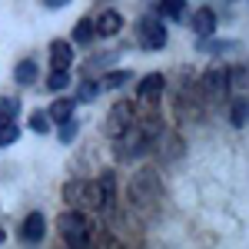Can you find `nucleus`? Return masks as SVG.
<instances>
[{
    "label": "nucleus",
    "mask_w": 249,
    "mask_h": 249,
    "mask_svg": "<svg viewBox=\"0 0 249 249\" xmlns=\"http://www.w3.org/2000/svg\"><path fill=\"white\" fill-rule=\"evenodd\" d=\"M130 203L136 213L143 216H156L160 203H163V179L153 166H140L130 179Z\"/></svg>",
    "instance_id": "obj_1"
},
{
    "label": "nucleus",
    "mask_w": 249,
    "mask_h": 249,
    "mask_svg": "<svg viewBox=\"0 0 249 249\" xmlns=\"http://www.w3.org/2000/svg\"><path fill=\"white\" fill-rule=\"evenodd\" d=\"M150 146H153V136L146 133L140 123H130L126 130L120 136H113V153L116 160H123V163H130V160H140V156H146L150 153Z\"/></svg>",
    "instance_id": "obj_2"
},
{
    "label": "nucleus",
    "mask_w": 249,
    "mask_h": 249,
    "mask_svg": "<svg viewBox=\"0 0 249 249\" xmlns=\"http://www.w3.org/2000/svg\"><path fill=\"white\" fill-rule=\"evenodd\" d=\"M57 230H60V236H63L67 246H90V243H93V236H90V219H87L83 210H73V206H70V210L57 219Z\"/></svg>",
    "instance_id": "obj_3"
},
{
    "label": "nucleus",
    "mask_w": 249,
    "mask_h": 249,
    "mask_svg": "<svg viewBox=\"0 0 249 249\" xmlns=\"http://www.w3.org/2000/svg\"><path fill=\"white\" fill-rule=\"evenodd\" d=\"M196 90H199V100H203V107H219L226 96H230V83H226V70L223 67H210L199 83H196Z\"/></svg>",
    "instance_id": "obj_4"
},
{
    "label": "nucleus",
    "mask_w": 249,
    "mask_h": 249,
    "mask_svg": "<svg viewBox=\"0 0 249 249\" xmlns=\"http://www.w3.org/2000/svg\"><path fill=\"white\" fill-rule=\"evenodd\" d=\"M163 87H166V77L163 73H146V77L140 80V87H136V113H153L156 107H160V96H163Z\"/></svg>",
    "instance_id": "obj_5"
},
{
    "label": "nucleus",
    "mask_w": 249,
    "mask_h": 249,
    "mask_svg": "<svg viewBox=\"0 0 249 249\" xmlns=\"http://www.w3.org/2000/svg\"><path fill=\"white\" fill-rule=\"evenodd\" d=\"M63 199L73 210H100V193H96V183L90 179H70L63 186Z\"/></svg>",
    "instance_id": "obj_6"
},
{
    "label": "nucleus",
    "mask_w": 249,
    "mask_h": 249,
    "mask_svg": "<svg viewBox=\"0 0 249 249\" xmlns=\"http://www.w3.org/2000/svg\"><path fill=\"white\" fill-rule=\"evenodd\" d=\"M136 37H140V47L143 50H163L166 47V23L156 14H146V17L136 20Z\"/></svg>",
    "instance_id": "obj_7"
},
{
    "label": "nucleus",
    "mask_w": 249,
    "mask_h": 249,
    "mask_svg": "<svg viewBox=\"0 0 249 249\" xmlns=\"http://www.w3.org/2000/svg\"><path fill=\"white\" fill-rule=\"evenodd\" d=\"M203 100H199V90H196V83L186 80L183 87H179V93H176V116L179 120H186V123H196L199 116H203Z\"/></svg>",
    "instance_id": "obj_8"
},
{
    "label": "nucleus",
    "mask_w": 249,
    "mask_h": 249,
    "mask_svg": "<svg viewBox=\"0 0 249 249\" xmlns=\"http://www.w3.org/2000/svg\"><path fill=\"white\" fill-rule=\"evenodd\" d=\"M136 120V107L130 103V100H120V103H113L110 107V116H107V136L113 140V136H120L130 123Z\"/></svg>",
    "instance_id": "obj_9"
},
{
    "label": "nucleus",
    "mask_w": 249,
    "mask_h": 249,
    "mask_svg": "<svg viewBox=\"0 0 249 249\" xmlns=\"http://www.w3.org/2000/svg\"><path fill=\"white\" fill-rule=\"evenodd\" d=\"M150 153H156L163 163H173L176 156H183V140L176 133H156V140H153V146H150Z\"/></svg>",
    "instance_id": "obj_10"
},
{
    "label": "nucleus",
    "mask_w": 249,
    "mask_h": 249,
    "mask_svg": "<svg viewBox=\"0 0 249 249\" xmlns=\"http://www.w3.org/2000/svg\"><path fill=\"white\" fill-rule=\"evenodd\" d=\"M43 236H47V219H43V213H30V216L23 219V226H20V243L37 246V243H43Z\"/></svg>",
    "instance_id": "obj_11"
},
{
    "label": "nucleus",
    "mask_w": 249,
    "mask_h": 249,
    "mask_svg": "<svg viewBox=\"0 0 249 249\" xmlns=\"http://www.w3.org/2000/svg\"><path fill=\"white\" fill-rule=\"evenodd\" d=\"M96 193H100V210L113 213V203H116V176L113 173H103L96 179Z\"/></svg>",
    "instance_id": "obj_12"
},
{
    "label": "nucleus",
    "mask_w": 249,
    "mask_h": 249,
    "mask_svg": "<svg viewBox=\"0 0 249 249\" xmlns=\"http://www.w3.org/2000/svg\"><path fill=\"white\" fill-rule=\"evenodd\" d=\"M93 30L100 34V37H116V34L123 30V17H120L116 10H103V14L96 17Z\"/></svg>",
    "instance_id": "obj_13"
},
{
    "label": "nucleus",
    "mask_w": 249,
    "mask_h": 249,
    "mask_svg": "<svg viewBox=\"0 0 249 249\" xmlns=\"http://www.w3.org/2000/svg\"><path fill=\"white\" fill-rule=\"evenodd\" d=\"M193 34H199V40L216 34V14H213L210 7H199L193 14Z\"/></svg>",
    "instance_id": "obj_14"
},
{
    "label": "nucleus",
    "mask_w": 249,
    "mask_h": 249,
    "mask_svg": "<svg viewBox=\"0 0 249 249\" xmlns=\"http://www.w3.org/2000/svg\"><path fill=\"white\" fill-rule=\"evenodd\" d=\"M50 63H53V70H70V63H73V50H70V43L53 40V43H50Z\"/></svg>",
    "instance_id": "obj_15"
},
{
    "label": "nucleus",
    "mask_w": 249,
    "mask_h": 249,
    "mask_svg": "<svg viewBox=\"0 0 249 249\" xmlns=\"http://www.w3.org/2000/svg\"><path fill=\"white\" fill-rule=\"evenodd\" d=\"M199 50H203V53H213V57H223V53H236V50H239V43H236V40L203 37V40H199Z\"/></svg>",
    "instance_id": "obj_16"
},
{
    "label": "nucleus",
    "mask_w": 249,
    "mask_h": 249,
    "mask_svg": "<svg viewBox=\"0 0 249 249\" xmlns=\"http://www.w3.org/2000/svg\"><path fill=\"white\" fill-rule=\"evenodd\" d=\"M73 110H77V100H57V103L50 107L47 120H53V123H63V120H70V116H73Z\"/></svg>",
    "instance_id": "obj_17"
},
{
    "label": "nucleus",
    "mask_w": 249,
    "mask_h": 249,
    "mask_svg": "<svg viewBox=\"0 0 249 249\" xmlns=\"http://www.w3.org/2000/svg\"><path fill=\"white\" fill-rule=\"evenodd\" d=\"M160 17L166 20H183V10H186V0H160Z\"/></svg>",
    "instance_id": "obj_18"
},
{
    "label": "nucleus",
    "mask_w": 249,
    "mask_h": 249,
    "mask_svg": "<svg viewBox=\"0 0 249 249\" xmlns=\"http://www.w3.org/2000/svg\"><path fill=\"white\" fill-rule=\"evenodd\" d=\"M130 80H133L130 70H110V73H103V83H100V87H103V90H116V87H126Z\"/></svg>",
    "instance_id": "obj_19"
},
{
    "label": "nucleus",
    "mask_w": 249,
    "mask_h": 249,
    "mask_svg": "<svg viewBox=\"0 0 249 249\" xmlns=\"http://www.w3.org/2000/svg\"><path fill=\"white\" fill-rule=\"evenodd\" d=\"M14 77H17V83H23V87L34 83V80H37V63H34V60H20L17 70H14Z\"/></svg>",
    "instance_id": "obj_20"
},
{
    "label": "nucleus",
    "mask_w": 249,
    "mask_h": 249,
    "mask_svg": "<svg viewBox=\"0 0 249 249\" xmlns=\"http://www.w3.org/2000/svg\"><path fill=\"white\" fill-rule=\"evenodd\" d=\"M73 37H77V43H83V47H87V43H93V37H96V30H93V20H80L77 27H73Z\"/></svg>",
    "instance_id": "obj_21"
},
{
    "label": "nucleus",
    "mask_w": 249,
    "mask_h": 249,
    "mask_svg": "<svg viewBox=\"0 0 249 249\" xmlns=\"http://www.w3.org/2000/svg\"><path fill=\"white\" fill-rule=\"evenodd\" d=\"M246 96H239V100H236V103H232V110H230V123L232 126H236V130H243V126H246Z\"/></svg>",
    "instance_id": "obj_22"
},
{
    "label": "nucleus",
    "mask_w": 249,
    "mask_h": 249,
    "mask_svg": "<svg viewBox=\"0 0 249 249\" xmlns=\"http://www.w3.org/2000/svg\"><path fill=\"white\" fill-rule=\"evenodd\" d=\"M17 140H20V126L14 120L0 123V146H10V143H17Z\"/></svg>",
    "instance_id": "obj_23"
},
{
    "label": "nucleus",
    "mask_w": 249,
    "mask_h": 249,
    "mask_svg": "<svg viewBox=\"0 0 249 249\" xmlns=\"http://www.w3.org/2000/svg\"><path fill=\"white\" fill-rule=\"evenodd\" d=\"M226 83H230V90H243L246 87V67L239 63V67H230L226 70Z\"/></svg>",
    "instance_id": "obj_24"
},
{
    "label": "nucleus",
    "mask_w": 249,
    "mask_h": 249,
    "mask_svg": "<svg viewBox=\"0 0 249 249\" xmlns=\"http://www.w3.org/2000/svg\"><path fill=\"white\" fill-rule=\"evenodd\" d=\"M96 93H100V83H93V80H83V83H80V90H77V100H80V103H93Z\"/></svg>",
    "instance_id": "obj_25"
},
{
    "label": "nucleus",
    "mask_w": 249,
    "mask_h": 249,
    "mask_svg": "<svg viewBox=\"0 0 249 249\" xmlns=\"http://www.w3.org/2000/svg\"><path fill=\"white\" fill-rule=\"evenodd\" d=\"M47 87H50V90H63V87H70V73H67V70H50Z\"/></svg>",
    "instance_id": "obj_26"
},
{
    "label": "nucleus",
    "mask_w": 249,
    "mask_h": 249,
    "mask_svg": "<svg viewBox=\"0 0 249 249\" xmlns=\"http://www.w3.org/2000/svg\"><path fill=\"white\" fill-rule=\"evenodd\" d=\"M77 120H73V116H70V120H63V123H60V143H73V136H77Z\"/></svg>",
    "instance_id": "obj_27"
},
{
    "label": "nucleus",
    "mask_w": 249,
    "mask_h": 249,
    "mask_svg": "<svg viewBox=\"0 0 249 249\" xmlns=\"http://www.w3.org/2000/svg\"><path fill=\"white\" fill-rule=\"evenodd\" d=\"M27 126H30L34 133H50V120H47V113H34Z\"/></svg>",
    "instance_id": "obj_28"
},
{
    "label": "nucleus",
    "mask_w": 249,
    "mask_h": 249,
    "mask_svg": "<svg viewBox=\"0 0 249 249\" xmlns=\"http://www.w3.org/2000/svg\"><path fill=\"white\" fill-rule=\"evenodd\" d=\"M43 3H47V7H50V10H60V7H67V3H70V0H43Z\"/></svg>",
    "instance_id": "obj_29"
},
{
    "label": "nucleus",
    "mask_w": 249,
    "mask_h": 249,
    "mask_svg": "<svg viewBox=\"0 0 249 249\" xmlns=\"http://www.w3.org/2000/svg\"><path fill=\"white\" fill-rule=\"evenodd\" d=\"M3 239H7V232H3V226H0V243H3Z\"/></svg>",
    "instance_id": "obj_30"
},
{
    "label": "nucleus",
    "mask_w": 249,
    "mask_h": 249,
    "mask_svg": "<svg viewBox=\"0 0 249 249\" xmlns=\"http://www.w3.org/2000/svg\"><path fill=\"white\" fill-rule=\"evenodd\" d=\"M226 3H236V0H226Z\"/></svg>",
    "instance_id": "obj_31"
}]
</instances>
